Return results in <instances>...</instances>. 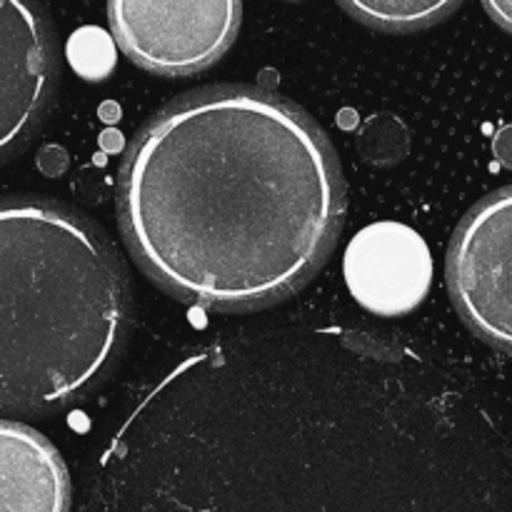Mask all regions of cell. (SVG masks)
I'll return each mask as SVG.
<instances>
[{"label":"cell","mask_w":512,"mask_h":512,"mask_svg":"<svg viewBox=\"0 0 512 512\" xmlns=\"http://www.w3.org/2000/svg\"><path fill=\"white\" fill-rule=\"evenodd\" d=\"M128 325V275L98 225L50 200L0 198V413L83 398Z\"/></svg>","instance_id":"3"},{"label":"cell","mask_w":512,"mask_h":512,"mask_svg":"<svg viewBox=\"0 0 512 512\" xmlns=\"http://www.w3.org/2000/svg\"><path fill=\"white\" fill-rule=\"evenodd\" d=\"M460 3H425V0H360V3H340V8L360 23L383 30H418L448 18Z\"/></svg>","instance_id":"9"},{"label":"cell","mask_w":512,"mask_h":512,"mask_svg":"<svg viewBox=\"0 0 512 512\" xmlns=\"http://www.w3.org/2000/svg\"><path fill=\"white\" fill-rule=\"evenodd\" d=\"M448 288L465 323L512 353V185L480 200L453 235Z\"/></svg>","instance_id":"5"},{"label":"cell","mask_w":512,"mask_h":512,"mask_svg":"<svg viewBox=\"0 0 512 512\" xmlns=\"http://www.w3.org/2000/svg\"><path fill=\"white\" fill-rule=\"evenodd\" d=\"M68 58L73 68L88 80H103L115 63L113 45L100 28H85L75 33L68 45Z\"/></svg>","instance_id":"10"},{"label":"cell","mask_w":512,"mask_h":512,"mask_svg":"<svg viewBox=\"0 0 512 512\" xmlns=\"http://www.w3.org/2000/svg\"><path fill=\"white\" fill-rule=\"evenodd\" d=\"M345 180L318 123L263 88L165 105L120 168L118 223L158 285L213 310L293 295L338 240Z\"/></svg>","instance_id":"2"},{"label":"cell","mask_w":512,"mask_h":512,"mask_svg":"<svg viewBox=\"0 0 512 512\" xmlns=\"http://www.w3.org/2000/svg\"><path fill=\"white\" fill-rule=\"evenodd\" d=\"M485 13L500 25V28L512 33V3H485Z\"/></svg>","instance_id":"13"},{"label":"cell","mask_w":512,"mask_h":512,"mask_svg":"<svg viewBox=\"0 0 512 512\" xmlns=\"http://www.w3.org/2000/svg\"><path fill=\"white\" fill-rule=\"evenodd\" d=\"M493 153L503 168L512 170V125H505V128H500L498 133H495Z\"/></svg>","instance_id":"12"},{"label":"cell","mask_w":512,"mask_h":512,"mask_svg":"<svg viewBox=\"0 0 512 512\" xmlns=\"http://www.w3.org/2000/svg\"><path fill=\"white\" fill-rule=\"evenodd\" d=\"M70 475L38 430L0 420V512H68Z\"/></svg>","instance_id":"8"},{"label":"cell","mask_w":512,"mask_h":512,"mask_svg":"<svg viewBox=\"0 0 512 512\" xmlns=\"http://www.w3.org/2000/svg\"><path fill=\"white\" fill-rule=\"evenodd\" d=\"M83 512H512V443L413 345L238 330L135 400Z\"/></svg>","instance_id":"1"},{"label":"cell","mask_w":512,"mask_h":512,"mask_svg":"<svg viewBox=\"0 0 512 512\" xmlns=\"http://www.w3.org/2000/svg\"><path fill=\"white\" fill-rule=\"evenodd\" d=\"M58 80V45L40 5L0 0V160L43 120Z\"/></svg>","instance_id":"6"},{"label":"cell","mask_w":512,"mask_h":512,"mask_svg":"<svg viewBox=\"0 0 512 512\" xmlns=\"http://www.w3.org/2000/svg\"><path fill=\"white\" fill-rule=\"evenodd\" d=\"M343 278L360 308L378 318H400L428 298L433 255L413 228L380 220L353 235L345 248Z\"/></svg>","instance_id":"7"},{"label":"cell","mask_w":512,"mask_h":512,"mask_svg":"<svg viewBox=\"0 0 512 512\" xmlns=\"http://www.w3.org/2000/svg\"><path fill=\"white\" fill-rule=\"evenodd\" d=\"M360 148L363 155L375 165L398 163L408 153V133L395 118H373V123L360 135Z\"/></svg>","instance_id":"11"},{"label":"cell","mask_w":512,"mask_h":512,"mask_svg":"<svg viewBox=\"0 0 512 512\" xmlns=\"http://www.w3.org/2000/svg\"><path fill=\"white\" fill-rule=\"evenodd\" d=\"M115 43L140 68L158 75H193L213 65L233 45L243 20L235 0L183 3H108Z\"/></svg>","instance_id":"4"}]
</instances>
